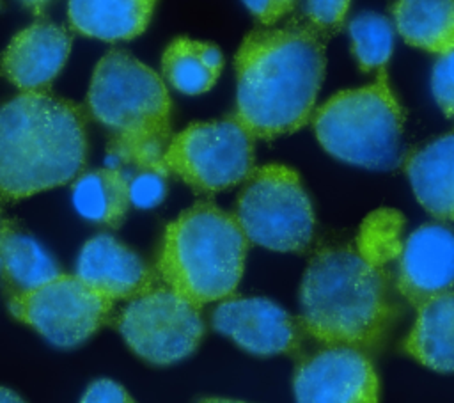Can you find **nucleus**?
<instances>
[{
	"label": "nucleus",
	"instance_id": "f257e3e1",
	"mask_svg": "<svg viewBox=\"0 0 454 403\" xmlns=\"http://www.w3.org/2000/svg\"><path fill=\"white\" fill-rule=\"evenodd\" d=\"M403 218L380 209L365 218L355 243L319 249L300 286V327L319 344L378 352L403 316L388 263L401 252Z\"/></svg>",
	"mask_w": 454,
	"mask_h": 403
},
{
	"label": "nucleus",
	"instance_id": "f03ea898",
	"mask_svg": "<svg viewBox=\"0 0 454 403\" xmlns=\"http://www.w3.org/2000/svg\"><path fill=\"white\" fill-rule=\"evenodd\" d=\"M326 66L310 25L252 30L236 53L234 117L257 138L300 130L314 114Z\"/></svg>",
	"mask_w": 454,
	"mask_h": 403
},
{
	"label": "nucleus",
	"instance_id": "7ed1b4c3",
	"mask_svg": "<svg viewBox=\"0 0 454 403\" xmlns=\"http://www.w3.org/2000/svg\"><path fill=\"white\" fill-rule=\"evenodd\" d=\"M87 117L80 105L46 91L0 105V201L66 185L87 162Z\"/></svg>",
	"mask_w": 454,
	"mask_h": 403
},
{
	"label": "nucleus",
	"instance_id": "20e7f679",
	"mask_svg": "<svg viewBox=\"0 0 454 403\" xmlns=\"http://www.w3.org/2000/svg\"><path fill=\"white\" fill-rule=\"evenodd\" d=\"M87 107L110 133L106 153L114 167L168 174L163 154L172 138V101L154 69L128 51H108L92 73Z\"/></svg>",
	"mask_w": 454,
	"mask_h": 403
},
{
	"label": "nucleus",
	"instance_id": "39448f33",
	"mask_svg": "<svg viewBox=\"0 0 454 403\" xmlns=\"http://www.w3.org/2000/svg\"><path fill=\"white\" fill-rule=\"evenodd\" d=\"M247 249L248 240L234 215L199 202L167 225L156 270L165 286L200 307L234 293Z\"/></svg>",
	"mask_w": 454,
	"mask_h": 403
},
{
	"label": "nucleus",
	"instance_id": "423d86ee",
	"mask_svg": "<svg viewBox=\"0 0 454 403\" xmlns=\"http://www.w3.org/2000/svg\"><path fill=\"white\" fill-rule=\"evenodd\" d=\"M312 126L319 144L346 163L374 170L399 163L404 114L385 69L372 83L332 96L312 114Z\"/></svg>",
	"mask_w": 454,
	"mask_h": 403
},
{
	"label": "nucleus",
	"instance_id": "0eeeda50",
	"mask_svg": "<svg viewBox=\"0 0 454 403\" xmlns=\"http://www.w3.org/2000/svg\"><path fill=\"white\" fill-rule=\"evenodd\" d=\"M234 217L250 243L277 252H303L314 236V209L300 176L280 163L247 176Z\"/></svg>",
	"mask_w": 454,
	"mask_h": 403
},
{
	"label": "nucleus",
	"instance_id": "6e6552de",
	"mask_svg": "<svg viewBox=\"0 0 454 403\" xmlns=\"http://www.w3.org/2000/svg\"><path fill=\"white\" fill-rule=\"evenodd\" d=\"M254 138L234 114L193 122L170 138L163 165L197 192H220L254 170Z\"/></svg>",
	"mask_w": 454,
	"mask_h": 403
},
{
	"label": "nucleus",
	"instance_id": "1a4fd4ad",
	"mask_svg": "<svg viewBox=\"0 0 454 403\" xmlns=\"http://www.w3.org/2000/svg\"><path fill=\"white\" fill-rule=\"evenodd\" d=\"M115 327L140 359L158 366L186 359L204 336L200 307L168 286H153L131 298Z\"/></svg>",
	"mask_w": 454,
	"mask_h": 403
},
{
	"label": "nucleus",
	"instance_id": "9d476101",
	"mask_svg": "<svg viewBox=\"0 0 454 403\" xmlns=\"http://www.w3.org/2000/svg\"><path fill=\"white\" fill-rule=\"evenodd\" d=\"M11 314L60 348H73L108 323L114 302L76 273H59L51 281L7 296Z\"/></svg>",
	"mask_w": 454,
	"mask_h": 403
},
{
	"label": "nucleus",
	"instance_id": "9b49d317",
	"mask_svg": "<svg viewBox=\"0 0 454 403\" xmlns=\"http://www.w3.org/2000/svg\"><path fill=\"white\" fill-rule=\"evenodd\" d=\"M298 403H380V378L369 353L323 344L300 359L293 378Z\"/></svg>",
	"mask_w": 454,
	"mask_h": 403
},
{
	"label": "nucleus",
	"instance_id": "f8f14e48",
	"mask_svg": "<svg viewBox=\"0 0 454 403\" xmlns=\"http://www.w3.org/2000/svg\"><path fill=\"white\" fill-rule=\"evenodd\" d=\"M216 332L254 355L296 353L301 327L287 311L266 298H223L211 314Z\"/></svg>",
	"mask_w": 454,
	"mask_h": 403
},
{
	"label": "nucleus",
	"instance_id": "ddd939ff",
	"mask_svg": "<svg viewBox=\"0 0 454 403\" xmlns=\"http://www.w3.org/2000/svg\"><path fill=\"white\" fill-rule=\"evenodd\" d=\"M395 288L415 307L452 291L454 229L443 224H424L415 229L397 256Z\"/></svg>",
	"mask_w": 454,
	"mask_h": 403
},
{
	"label": "nucleus",
	"instance_id": "4468645a",
	"mask_svg": "<svg viewBox=\"0 0 454 403\" xmlns=\"http://www.w3.org/2000/svg\"><path fill=\"white\" fill-rule=\"evenodd\" d=\"M71 51L69 32L50 21L20 30L2 55L4 76L23 92L44 91L64 67Z\"/></svg>",
	"mask_w": 454,
	"mask_h": 403
},
{
	"label": "nucleus",
	"instance_id": "2eb2a0df",
	"mask_svg": "<svg viewBox=\"0 0 454 403\" xmlns=\"http://www.w3.org/2000/svg\"><path fill=\"white\" fill-rule=\"evenodd\" d=\"M76 275L112 302L131 300L154 286V273L144 259L110 234L85 241L76 261Z\"/></svg>",
	"mask_w": 454,
	"mask_h": 403
},
{
	"label": "nucleus",
	"instance_id": "dca6fc26",
	"mask_svg": "<svg viewBox=\"0 0 454 403\" xmlns=\"http://www.w3.org/2000/svg\"><path fill=\"white\" fill-rule=\"evenodd\" d=\"M404 170L426 211L440 220H454V131L411 151Z\"/></svg>",
	"mask_w": 454,
	"mask_h": 403
},
{
	"label": "nucleus",
	"instance_id": "f3484780",
	"mask_svg": "<svg viewBox=\"0 0 454 403\" xmlns=\"http://www.w3.org/2000/svg\"><path fill=\"white\" fill-rule=\"evenodd\" d=\"M158 0H67L71 27L99 41H128L140 36Z\"/></svg>",
	"mask_w": 454,
	"mask_h": 403
},
{
	"label": "nucleus",
	"instance_id": "a211bd4d",
	"mask_svg": "<svg viewBox=\"0 0 454 403\" xmlns=\"http://www.w3.org/2000/svg\"><path fill=\"white\" fill-rule=\"evenodd\" d=\"M404 350L429 369L454 373V289L419 305Z\"/></svg>",
	"mask_w": 454,
	"mask_h": 403
},
{
	"label": "nucleus",
	"instance_id": "6ab92c4d",
	"mask_svg": "<svg viewBox=\"0 0 454 403\" xmlns=\"http://www.w3.org/2000/svg\"><path fill=\"white\" fill-rule=\"evenodd\" d=\"M60 273L57 261L14 222L0 229V279L7 296L34 289Z\"/></svg>",
	"mask_w": 454,
	"mask_h": 403
},
{
	"label": "nucleus",
	"instance_id": "aec40b11",
	"mask_svg": "<svg viewBox=\"0 0 454 403\" xmlns=\"http://www.w3.org/2000/svg\"><path fill=\"white\" fill-rule=\"evenodd\" d=\"M392 18L408 44L438 55L454 50V0H395Z\"/></svg>",
	"mask_w": 454,
	"mask_h": 403
},
{
	"label": "nucleus",
	"instance_id": "412c9836",
	"mask_svg": "<svg viewBox=\"0 0 454 403\" xmlns=\"http://www.w3.org/2000/svg\"><path fill=\"white\" fill-rule=\"evenodd\" d=\"M73 202L82 217L119 227L129 208V174L121 167H103L74 179Z\"/></svg>",
	"mask_w": 454,
	"mask_h": 403
},
{
	"label": "nucleus",
	"instance_id": "4be33fe9",
	"mask_svg": "<svg viewBox=\"0 0 454 403\" xmlns=\"http://www.w3.org/2000/svg\"><path fill=\"white\" fill-rule=\"evenodd\" d=\"M223 67L218 46L188 37L174 39L163 51L161 73L183 94L195 96L209 91Z\"/></svg>",
	"mask_w": 454,
	"mask_h": 403
},
{
	"label": "nucleus",
	"instance_id": "5701e85b",
	"mask_svg": "<svg viewBox=\"0 0 454 403\" xmlns=\"http://www.w3.org/2000/svg\"><path fill=\"white\" fill-rule=\"evenodd\" d=\"M351 50L362 71L385 69L394 50V27L390 20L378 12H362L349 25Z\"/></svg>",
	"mask_w": 454,
	"mask_h": 403
},
{
	"label": "nucleus",
	"instance_id": "b1692460",
	"mask_svg": "<svg viewBox=\"0 0 454 403\" xmlns=\"http://www.w3.org/2000/svg\"><path fill=\"white\" fill-rule=\"evenodd\" d=\"M167 176L161 170L142 169L129 176V202L137 208H154L167 194Z\"/></svg>",
	"mask_w": 454,
	"mask_h": 403
},
{
	"label": "nucleus",
	"instance_id": "393cba45",
	"mask_svg": "<svg viewBox=\"0 0 454 403\" xmlns=\"http://www.w3.org/2000/svg\"><path fill=\"white\" fill-rule=\"evenodd\" d=\"M349 4L351 0H307L309 25L323 36L337 32L344 25Z\"/></svg>",
	"mask_w": 454,
	"mask_h": 403
},
{
	"label": "nucleus",
	"instance_id": "a878e982",
	"mask_svg": "<svg viewBox=\"0 0 454 403\" xmlns=\"http://www.w3.org/2000/svg\"><path fill=\"white\" fill-rule=\"evenodd\" d=\"M431 91L442 112L454 119V50L436 59L431 73Z\"/></svg>",
	"mask_w": 454,
	"mask_h": 403
},
{
	"label": "nucleus",
	"instance_id": "bb28decb",
	"mask_svg": "<svg viewBox=\"0 0 454 403\" xmlns=\"http://www.w3.org/2000/svg\"><path fill=\"white\" fill-rule=\"evenodd\" d=\"M298 0H243L252 16L264 27L277 23L294 7Z\"/></svg>",
	"mask_w": 454,
	"mask_h": 403
},
{
	"label": "nucleus",
	"instance_id": "cd10ccee",
	"mask_svg": "<svg viewBox=\"0 0 454 403\" xmlns=\"http://www.w3.org/2000/svg\"><path fill=\"white\" fill-rule=\"evenodd\" d=\"M80 403H135L131 396L121 387L119 383L112 380H96L92 382Z\"/></svg>",
	"mask_w": 454,
	"mask_h": 403
},
{
	"label": "nucleus",
	"instance_id": "c85d7f7f",
	"mask_svg": "<svg viewBox=\"0 0 454 403\" xmlns=\"http://www.w3.org/2000/svg\"><path fill=\"white\" fill-rule=\"evenodd\" d=\"M0 403H27V401L20 398L14 391L0 387Z\"/></svg>",
	"mask_w": 454,
	"mask_h": 403
},
{
	"label": "nucleus",
	"instance_id": "c756f323",
	"mask_svg": "<svg viewBox=\"0 0 454 403\" xmlns=\"http://www.w3.org/2000/svg\"><path fill=\"white\" fill-rule=\"evenodd\" d=\"M25 5H28L30 9H34L37 14L44 9V5L50 2V0H21Z\"/></svg>",
	"mask_w": 454,
	"mask_h": 403
},
{
	"label": "nucleus",
	"instance_id": "7c9ffc66",
	"mask_svg": "<svg viewBox=\"0 0 454 403\" xmlns=\"http://www.w3.org/2000/svg\"><path fill=\"white\" fill-rule=\"evenodd\" d=\"M200 403H245V401H238V399H225V398H207V399H202Z\"/></svg>",
	"mask_w": 454,
	"mask_h": 403
},
{
	"label": "nucleus",
	"instance_id": "2f4dec72",
	"mask_svg": "<svg viewBox=\"0 0 454 403\" xmlns=\"http://www.w3.org/2000/svg\"><path fill=\"white\" fill-rule=\"evenodd\" d=\"M2 222H4V220H2V217H0V229H2Z\"/></svg>",
	"mask_w": 454,
	"mask_h": 403
}]
</instances>
